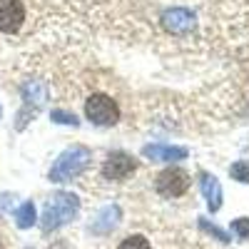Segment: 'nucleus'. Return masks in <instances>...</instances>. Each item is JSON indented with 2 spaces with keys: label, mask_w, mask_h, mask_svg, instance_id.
I'll return each instance as SVG.
<instances>
[{
  "label": "nucleus",
  "mask_w": 249,
  "mask_h": 249,
  "mask_svg": "<svg viewBox=\"0 0 249 249\" xmlns=\"http://www.w3.org/2000/svg\"><path fill=\"white\" fill-rule=\"evenodd\" d=\"M77 210H80L77 195H72V192H57V195H53L45 202L43 217H40V227H43L45 232L60 230L62 224H68L77 214Z\"/></svg>",
  "instance_id": "2"
},
{
  "label": "nucleus",
  "mask_w": 249,
  "mask_h": 249,
  "mask_svg": "<svg viewBox=\"0 0 249 249\" xmlns=\"http://www.w3.org/2000/svg\"><path fill=\"white\" fill-rule=\"evenodd\" d=\"M230 175H232V179H237V182H244V184H249V162H244V160L234 162L232 167H230Z\"/></svg>",
  "instance_id": "13"
},
{
  "label": "nucleus",
  "mask_w": 249,
  "mask_h": 249,
  "mask_svg": "<svg viewBox=\"0 0 249 249\" xmlns=\"http://www.w3.org/2000/svg\"><path fill=\"white\" fill-rule=\"evenodd\" d=\"M90 162H92L90 147H85V144H72L50 167V182H70L85 172L90 167Z\"/></svg>",
  "instance_id": "1"
},
{
  "label": "nucleus",
  "mask_w": 249,
  "mask_h": 249,
  "mask_svg": "<svg viewBox=\"0 0 249 249\" xmlns=\"http://www.w3.org/2000/svg\"><path fill=\"white\" fill-rule=\"evenodd\" d=\"M199 224H202V230H204V232H210V234H214V237H217V239H222V242H230V239H227V234H224L222 230H217L214 224H207V219H202Z\"/></svg>",
  "instance_id": "17"
},
{
  "label": "nucleus",
  "mask_w": 249,
  "mask_h": 249,
  "mask_svg": "<svg viewBox=\"0 0 249 249\" xmlns=\"http://www.w3.org/2000/svg\"><path fill=\"white\" fill-rule=\"evenodd\" d=\"M53 122H57V124H72V127H77L80 124V120L72 115V112H65V110H53Z\"/></svg>",
  "instance_id": "15"
},
{
  "label": "nucleus",
  "mask_w": 249,
  "mask_h": 249,
  "mask_svg": "<svg viewBox=\"0 0 249 249\" xmlns=\"http://www.w3.org/2000/svg\"><path fill=\"white\" fill-rule=\"evenodd\" d=\"M155 190L162 197H179L190 190V175H187L182 167H167L162 170L155 179Z\"/></svg>",
  "instance_id": "4"
},
{
  "label": "nucleus",
  "mask_w": 249,
  "mask_h": 249,
  "mask_svg": "<svg viewBox=\"0 0 249 249\" xmlns=\"http://www.w3.org/2000/svg\"><path fill=\"white\" fill-rule=\"evenodd\" d=\"M120 217H122L120 207H117V204H107L105 210L97 214V219L92 222V232H95V234H107V232H112L115 227H117V222H120Z\"/></svg>",
  "instance_id": "10"
},
{
  "label": "nucleus",
  "mask_w": 249,
  "mask_h": 249,
  "mask_svg": "<svg viewBox=\"0 0 249 249\" xmlns=\"http://www.w3.org/2000/svg\"><path fill=\"white\" fill-rule=\"evenodd\" d=\"M23 100L28 107H35V110L43 107L48 100V88L40 80H25L23 82Z\"/></svg>",
  "instance_id": "11"
},
{
  "label": "nucleus",
  "mask_w": 249,
  "mask_h": 249,
  "mask_svg": "<svg viewBox=\"0 0 249 249\" xmlns=\"http://www.w3.org/2000/svg\"><path fill=\"white\" fill-rule=\"evenodd\" d=\"M35 222H37V217H35V204H33V202L20 204L18 212H15V224L20 227V230H30Z\"/></svg>",
  "instance_id": "12"
},
{
  "label": "nucleus",
  "mask_w": 249,
  "mask_h": 249,
  "mask_svg": "<svg viewBox=\"0 0 249 249\" xmlns=\"http://www.w3.org/2000/svg\"><path fill=\"white\" fill-rule=\"evenodd\" d=\"M232 232H234L239 239H249V219H247V217L232 219Z\"/></svg>",
  "instance_id": "16"
},
{
  "label": "nucleus",
  "mask_w": 249,
  "mask_h": 249,
  "mask_svg": "<svg viewBox=\"0 0 249 249\" xmlns=\"http://www.w3.org/2000/svg\"><path fill=\"white\" fill-rule=\"evenodd\" d=\"M117 249H152V247H150L147 237H142V234H132V237H127V239H122V244H120Z\"/></svg>",
  "instance_id": "14"
},
{
  "label": "nucleus",
  "mask_w": 249,
  "mask_h": 249,
  "mask_svg": "<svg viewBox=\"0 0 249 249\" xmlns=\"http://www.w3.org/2000/svg\"><path fill=\"white\" fill-rule=\"evenodd\" d=\"M162 25L172 35H187L195 30V13L187 8H170L162 13Z\"/></svg>",
  "instance_id": "6"
},
{
  "label": "nucleus",
  "mask_w": 249,
  "mask_h": 249,
  "mask_svg": "<svg viewBox=\"0 0 249 249\" xmlns=\"http://www.w3.org/2000/svg\"><path fill=\"white\" fill-rule=\"evenodd\" d=\"M199 187H202V195H204V199H207L210 212H219V207H222V184H219V179H217L214 175L202 172Z\"/></svg>",
  "instance_id": "9"
},
{
  "label": "nucleus",
  "mask_w": 249,
  "mask_h": 249,
  "mask_svg": "<svg viewBox=\"0 0 249 249\" xmlns=\"http://www.w3.org/2000/svg\"><path fill=\"white\" fill-rule=\"evenodd\" d=\"M25 23L23 0H0V33L15 35Z\"/></svg>",
  "instance_id": "5"
},
{
  "label": "nucleus",
  "mask_w": 249,
  "mask_h": 249,
  "mask_svg": "<svg viewBox=\"0 0 249 249\" xmlns=\"http://www.w3.org/2000/svg\"><path fill=\"white\" fill-rule=\"evenodd\" d=\"M137 170V162L127 155V152H112L105 160V167H102V175L107 179H124L127 175H132Z\"/></svg>",
  "instance_id": "7"
},
{
  "label": "nucleus",
  "mask_w": 249,
  "mask_h": 249,
  "mask_svg": "<svg viewBox=\"0 0 249 249\" xmlns=\"http://www.w3.org/2000/svg\"><path fill=\"white\" fill-rule=\"evenodd\" d=\"M142 155L147 160H155V162H177V160L187 157V150L177 147V144H162V142H157V144H144Z\"/></svg>",
  "instance_id": "8"
},
{
  "label": "nucleus",
  "mask_w": 249,
  "mask_h": 249,
  "mask_svg": "<svg viewBox=\"0 0 249 249\" xmlns=\"http://www.w3.org/2000/svg\"><path fill=\"white\" fill-rule=\"evenodd\" d=\"M85 117L92 122V124H100V127H110V124H115L120 120V107L117 102L107 95L102 92H95L88 97L85 102Z\"/></svg>",
  "instance_id": "3"
}]
</instances>
